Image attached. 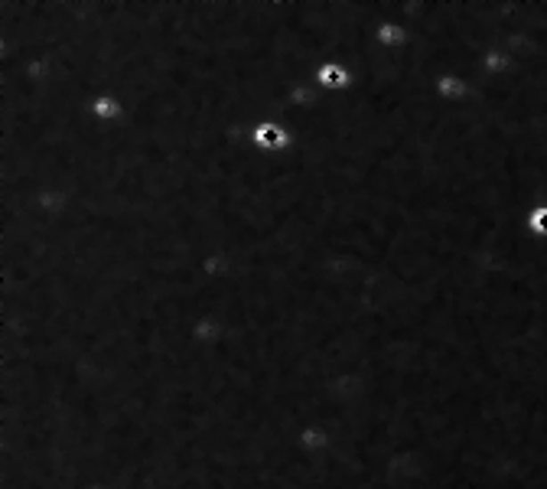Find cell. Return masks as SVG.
Here are the masks:
<instances>
[{
  "mask_svg": "<svg viewBox=\"0 0 547 489\" xmlns=\"http://www.w3.org/2000/svg\"><path fill=\"white\" fill-rule=\"evenodd\" d=\"M411 39H414V33H411V27H407L404 20H395V13L388 10L385 20H378L375 27V43L381 49H388V53H401V49L411 46Z\"/></svg>",
  "mask_w": 547,
  "mask_h": 489,
  "instance_id": "cell-1",
  "label": "cell"
},
{
  "mask_svg": "<svg viewBox=\"0 0 547 489\" xmlns=\"http://www.w3.org/2000/svg\"><path fill=\"white\" fill-rule=\"evenodd\" d=\"M251 141H255L257 151H267V153H283L290 151L293 144V134L283 128L281 121H271V118H265V121L257 124L255 131H251Z\"/></svg>",
  "mask_w": 547,
  "mask_h": 489,
  "instance_id": "cell-2",
  "label": "cell"
},
{
  "mask_svg": "<svg viewBox=\"0 0 547 489\" xmlns=\"http://www.w3.org/2000/svg\"><path fill=\"white\" fill-rule=\"evenodd\" d=\"M316 85L326 88V92H346V88H352L349 66L339 62V59H322L316 66Z\"/></svg>",
  "mask_w": 547,
  "mask_h": 489,
  "instance_id": "cell-3",
  "label": "cell"
},
{
  "mask_svg": "<svg viewBox=\"0 0 547 489\" xmlns=\"http://www.w3.org/2000/svg\"><path fill=\"white\" fill-rule=\"evenodd\" d=\"M88 112H92L94 121L118 124V121H124L127 108H124V102H121V98H118L114 92H102V95H94L92 102H88Z\"/></svg>",
  "mask_w": 547,
  "mask_h": 489,
  "instance_id": "cell-4",
  "label": "cell"
},
{
  "mask_svg": "<svg viewBox=\"0 0 547 489\" xmlns=\"http://www.w3.org/2000/svg\"><path fill=\"white\" fill-rule=\"evenodd\" d=\"M528 232L535 238H547V206H535L528 212Z\"/></svg>",
  "mask_w": 547,
  "mask_h": 489,
  "instance_id": "cell-5",
  "label": "cell"
}]
</instances>
